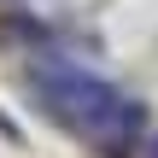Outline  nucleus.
<instances>
[{
  "instance_id": "nucleus-1",
  "label": "nucleus",
  "mask_w": 158,
  "mask_h": 158,
  "mask_svg": "<svg viewBox=\"0 0 158 158\" xmlns=\"http://www.w3.org/2000/svg\"><path fill=\"white\" fill-rule=\"evenodd\" d=\"M35 100L47 106V117L53 123H64L70 135H94V123L106 117V106L117 100V88L111 82H100V76H88V70H76V64H59V59H47L41 70H35Z\"/></svg>"
},
{
  "instance_id": "nucleus-2",
  "label": "nucleus",
  "mask_w": 158,
  "mask_h": 158,
  "mask_svg": "<svg viewBox=\"0 0 158 158\" xmlns=\"http://www.w3.org/2000/svg\"><path fill=\"white\" fill-rule=\"evenodd\" d=\"M0 35H6L12 47H47V23H41V18H18V12H6V18H0Z\"/></svg>"
},
{
  "instance_id": "nucleus-3",
  "label": "nucleus",
  "mask_w": 158,
  "mask_h": 158,
  "mask_svg": "<svg viewBox=\"0 0 158 158\" xmlns=\"http://www.w3.org/2000/svg\"><path fill=\"white\" fill-rule=\"evenodd\" d=\"M135 158H158V129H147V135H141V147H135Z\"/></svg>"
}]
</instances>
